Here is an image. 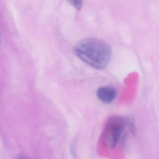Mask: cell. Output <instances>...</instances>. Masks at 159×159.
<instances>
[{"instance_id":"1","label":"cell","mask_w":159,"mask_h":159,"mask_svg":"<svg viewBox=\"0 0 159 159\" xmlns=\"http://www.w3.org/2000/svg\"><path fill=\"white\" fill-rule=\"evenodd\" d=\"M74 51L82 61L99 70L105 68L112 57L110 46L105 41L97 38L82 39L75 44Z\"/></svg>"},{"instance_id":"2","label":"cell","mask_w":159,"mask_h":159,"mask_svg":"<svg viewBox=\"0 0 159 159\" xmlns=\"http://www.w3.org/2000/svg\"><path fill=\"white\" fill-rule=\"evenodd\" d=\"M126 126V119L114 116L108 119L102 133V142L107 148L116 147L122 137Z\"/></svg>"},{"instance_id":"3","label":"cell","mask_w":159,"mask_h":159,"mask_svg":"<svg viewBox=\"0 0 159 159\" xmlns=\"http://www.w3.org/2000/svg\"><path fill=\"white\" fill-rule=\"evenodd\" d=\"M116 91L109 87H101L97 91V96L102 102L106 104L111 103L116 99Z\"/></svg>"},{"instance_id":"4","label":"cell","mask_w":159,"mask_h":159,"mask_svg":"<svg viewBox=\"0 0 159 159\" xmlns=\"http://www.w3.org/2000/svg\"><path fill=\"white\" fill-rule=\"evenodd\" d=\"M126 126L129 128V131L133 135H135L136 134V126H135L134 119L133 117L129 116L126 119Z\"/></svg>"},{"instance_id":"5","label":"cell","mask_w":159,"mask_h":159,"mask_svg":"<svg viewBox=\"0 0 159 159\" xmlns=\"http://www.w3.org/2000/svg\"><path fill=\"white\" fill-rule=\"evenodd\" d=\"M69 2L77 9H80L82 6V2L80 1H71Z\"/></svg>"},{"instance_id":"6","label":"cell","mask_w":159,"mask_h":159,"mask_svg":"<svg viewBox=\"0 0 159 159\" xmlns=\"http://www.w3.org/2000/svg\"></svg>"}]
</instances>
